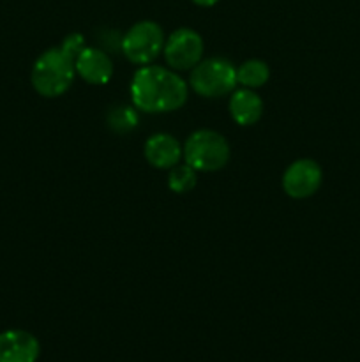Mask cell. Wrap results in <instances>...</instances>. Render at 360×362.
I'll use <instances>...</instances> for the list:
<instances>
[{
  "label": "cell",
  "mask_w": 360,
  "mask_h": 362,
  "mask_svg": "<svg viewBox=\"0 0 360 362\" xmlns=\"http://www.w3.org/2000/svg\"><path fill=\"white\" fill-rule=\"evenodd\" d=\"M143 152L148 165L157 170H172L184 158V148L180 141L168 133H155L148 136Z\"/></svg>",
  "instance_id": "obj_9"
},
{
  "label": "cell",
  "mask_w": 360,
  "mask_h": 362,
  "mask_svg": "<svg viewBox=\"0 0 360 362\" xmlns=\"http://www.w3.org/2000/svg\"><path fill=\"white\" fill-rule=\"evenodd\" d=\"M270 78V69H268L267 62L258 59L246 60L242 66L236 69V81L246 88H260Z\"/></svg>",
  "instance_id": "obj_12"
},
{
  "label": "cell",
  "mask_w": 360,
  "mask_h": 362,
  "mask_svg": "<svg viewBox=\"0 0 360 362\" xmlns=\"http://www.w3.org/2000/svg\"><path fill=\"white\" fill-rule=\"evenodd\" d=\"M184 161L196 172H217L229 161V145L214 129H198L182 145Z\"/></svg>",
  "instance_id": "obj_3"
},
{
  "label": "cell",
  "mask_w": 360,
  "mask_h": 362,
  "mask_svg": "<svg viewBox=\"0 0 360 362\" xmlns=\"http://www.w3.org/2000/svg\"><path fill=\"white\" fill-rule=\"evenodd\" d=\"M164 32L155 21H138L122 39V52L129 62L148 66L164 48Z\"/></svg>",
  "instance_id": "obj_5"
},
{
  "label": "cell",
  "mask_w": 360,
  "mask_h": 362,
  "mask_svg": "<svg viewBox=\"0 0 360 362\" xmlns=\"http://www.w3.org/2000/svg\"><path fill=\"white\" fill-rule=\"evenodd\" d=\"M76 76L74 59L60 46L46 49L32 67V87L42 98H59L66 94Z\"/></svg>",
  "instance_id": "obj_2"
},
{
  "label": "cell",
  "mask_w": 360,
  "mask_h": 362,
  "mask_svg": "<svg viewBox=\"0 0 360 362\" xmlns=\"http://www.w3.org/2000/svg\"><path fill=\"white\" fill-rule=\"evenodd\" d=\"M76 74L90 85H106L113 76V62L102 49L85 46L74 60Z\"/></svg>",
  "instance_id": "obj_10"
},
{
  "label": "cell",
  "mask_w": 360,
  "mask_h": 362,
  "mask_svg": "<svg viewBox=\"0 0 360 362\" xmlns=\"http://www.w3.org/2000/svg\"><path fill=\"white\" fill-rule=\"evenodd\" d=\"M228 110L239 126H253L263 115V99L253 88H235L229 98Z\"/></svg>",
  "instance_id": "obj_11"
},
{
  "label": "cell",
  "mask_w": 360,
  "mask_h": 362,
  "mask_svg": "<svg viewBox=\"0 0 360 362\" xmlns=\"http://www.w3.org/2000/svg\"><path fill=\"white\" fill-rule=\"evenodd\" d=\"M189 87L176 71L161 66H145L134 73L131 99L134 108L145 113H169L182 108Z\"/></svg>",
  "instance_id": "obj_1"
},
{
  "label": "cell",
  "mask_w": 360,
  "mask_h": 362,
  "mask_svg": "<svg viewBox=\"0 0 360 362\" xmlns=\"http://www.w3.org/2000/svg\"><path fill=\"white\" fill-rule=\"evenodd\" d=\"M236 67L222 57H210L193 67L189 85L198 95L217 99L236 88Z\"/></svg>",
  "instance_id": "obj_4"
},
{
  "label": "cell",
  "mask_w": 360,
  "mask_h": 362,
  "mask_svg": "<svg viewBox=\"0 0 360 362\" xmlns=\"http://www.w3.org/2000/svg\"><path fill=\"white\" fill-rule=\"evenodd\" d=\"M203 49L205 46L201 35L193 28L182 27L169 34L162 53H164L166 64L173 71H189L201 62Z\"/></svg>",
  "instance_id": "obj_6"
},
{
  "label": "cell",
  "mask_w": 360,
  "mask_h": 362,
  "mask_svg": "<svg viewBox=\"0 0 360 362\" xmlns=\"http://www.w3.org/2000/svg\"><path fill=\"white\" fill-rule=\"evenodd\" d=\"M193 2L196 4V6H201V7H212V6H215L219 0H193Z\"/></svg>",
  "instance_id": "obj_15"
},
{
  "label": "cell",
  "mask_w": 360,
  "mask_h": 362,
  "mask_svg": "<svg viewBox=\"0 0 360 362\" xmlns=\"http://www.w3.org/2000/svg\"><path fill=\"white\" fill-rule=\"evenodd\" d=\"M196 170L191 168L187 163L184 165H175L172 170H169V175H168V187L173 191V193H179L184 194L187 191L194 189L196 186Z\"/></svg>",
  "instance_id": "obj_13"
},
{
  "label": "cell",
  "mask_w": 360,
  "mask_h": 362,
  "mask_svg": "<svg viewBox=\"0 0 360 362\" xmlns=\"http://www.w3.org/2000/svg\"><path fill=\"white\" fill-rule=\"evenodd\" d=\"M323 172L321 166L313 159H299L286 168L282 175V189L289 198L304 200L320 189Z\"/></svg>",
  "instance_id": "obj_7"
},
{
  "label": "cell",
  "mask_w": 360,
  "mask_h": 362,
  "mask_svg": "<svg viewBox=\"0 0 360 362\" xmlns=\"http://www.w3.org/2000/svg\"><path fill=\"white\" fill-rule=\"evenodd\" d=\"M60 48H62L64 52L69 53V55L76 60V57L85 49V37L81 34H69L62 41Z\"/></svg>",
  "instance_id": "obj_14"
},
{
  "label": "cell",
  "mask_w": 360,
  "mask_h": 362,
  "mask_svg": "<svg viewBox=\"0 0 360 362\" xmlns=\"http://www.w3.org/2000/svg\"><path fill=\"white\" fill-rule=\"evenodd\" d=\"M41 345L34 334L21 329L0 332V362H35Z\"/></svg>",
  "instance_id": "obj_8"
}]
</instances>
